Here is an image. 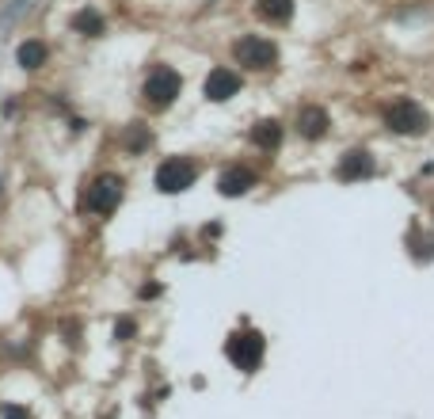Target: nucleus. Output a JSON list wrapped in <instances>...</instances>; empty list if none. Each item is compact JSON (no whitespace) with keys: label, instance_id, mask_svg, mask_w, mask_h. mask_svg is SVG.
<instances>
[{"label":"nucleus","instance_id":"dca6fc26","mask_svg":"<svg viewBox=\"0 0 434 419\" xmlns=\"http://www.w3.org/2000/svg\"><path fill=\"white\" fill-rule=\"evenodd\" d=\"M0 419H31V416H27V408H19V404H0Z\"/></svg>","mask_w":434,"mask_h":419},{"label":"nucleus","instance_id":"f257e3e1","mask_svg":"<svg viewBox=\"0 0 434 419\" xmlns=\"http://www.w3.org/2000/svg\"><path fill=\"white\" fill-rule=\"evenodd\" d=\"M385 126L393 133H404V138H423L426 130H431V115H426L423 107H419L415 99H393L385 107Z\"/></svg>","mask_w":434,"mask_h":419},{"label":"nucleus","instance_id":"ddd939ff","mask_svg":"<svg viewBox=\"0 0 434 419\" xmlns=\"http://www.w3.org/2000/svg\"><path fill=\"white\" fill-rule=\"evenodd\" d=\"M19 65L23 69H39V65H46V58H50V50H46V42H39V39H27L23 46H19Z\"/></svg>","mask_w":434,"mask_h":419},{"label":"nucleus","instance_id":"0eeeda50","mask_svg":"<svg viewBox=\"0 0 434 419\" xmlns=\"http://www.w3.org/2000/svg\"><path fill=\"white\" fill-rule=\"evenodd\" d=\"M336 175H339L343 183L373 180V175H377V160H373V153H366V149H351V153H343V160H339Z\"/></svg>","mask_w":434,"mask_h":419},{"label":"nucleus","instance_id":"39448f33","mask_svg":"<svg viewBox=\"0 0 434 419\" xmlns=\"http://www.w3.org/2000/svg\"><path fill=\"white\" fill-rule=\"evenodd\" d=\"M232 58H237L244 69L267 73V69L279 65V46H274L270 39H263V34H244V39H237V46H232Z\"/></svg>","mask_w":434,"mask_h":419},{"label":"nucleus","instance_id":"7ed1b4c3","mask_svg":"<svg viewBox=\"0 0 434 419\" xmlns=\"http://www.w3.org/2000/svg\"><path fill=\"white\" fill-rule=\"evenodd\" d=\"M180 92H183V76L175 73L172 65H156L153 73L145 76L141 96H145L149 107H172L175 99H180Z\"/></svg>","mask_w":434,"mask_h":419},{"label":"nucleus","instance_id":"f03ea898","mask_svg":"<svg viewBox=\"0 0 434 419\" xmlns=\"http://www.w3.org/2000/svg\"><path fill=\"white\" fill-rule=\"evenodd\" d=\"M263 351H267V339H263V332H255V328L232 332L229 343H225V354H229V362L237 366V370H244V374H255V370H259Z\"/></svg>","mask_w":434,"mask_h":419},{"label":"nucleus","instance_id":"4468645a","mask_svg":"<svg viewBox=\"0 0 434 419\" xmlns=\"http://www.w3.org/2000/svg\"><path fill=\"white\" fill-rule=\"evenodd\" d=\"M73 31H80V34H103V16H99L96 8L76 12V16H73Z\"/></svg>","mask_w":434,"mask_h":419},{"label":"nucleus","instance_id":"20e7f679","mask_svg":"<svg viewBox=\"0 0 434 419\" xmlns=\"http://www.w3.org/2000/svg\"><path fill=\"white\" fill-rule=\"evenodd\" d=\"M156 191H164V195H180V191L195 187L198 180V164L191 160V156H168V160H160V168H156Z\"/></svg>","mask_w":434,"mask_h":419},{"label":"nucleus","instance_id":"1a4fd4ad","mask_svg":"<svg viewBox=\"0 0 434 419\" xmlns=\"http://www.w3.org/2000/svg\"><path fill=\"white\" fill-rule=\"evenodd\" d=\"M259 183V175L252 172V168H244V164H229L221 175H217V191H221L225 198H240V195H248V191Z\"/></svg>","mask_w":434,"mask_h":419},{"label":"nucleus","instance_id":"f3484780","mask_svg":"<svg viewBox=\"0 0 434 419\" xmlns=\"http://www.w3.org/2000/svg\"><path fill=\"white\" fill-rule=\"evenodd\" d=\"M133 332H138V324H133V321H118L115 336H118V339H130V336H133Z\"/></svg>","mask_w":434,"mask_h":419},{"label":"nucleus","instance_id":"f8f14e48","mask_svg":"<svg viewBox=\"0 0 434 419\" xmlns=\"http://www.w3.org/2000/svg\"><path fill=\"white\" fill-rule=\"evenodd\" d=\"M259 4V16L270 23H290L294 19V0H255Z\"/></svg>","mask_w":434,"mask_h":419},{"label":"nucleus","instance_id":"9d476101","mask_svg":"<svg viewBox=\"0 0 434 419\" xmlns=\"http://www.w3.org/2000/svg\"><path fill=\"white\" fill-rule=\"evenodd\" d=\"M332 130V118L324 107H316V103H309V107H301V115H297V133L309 141H320L324 133Z\"/></svg>","mask_w":434,"mask_h":419},{"label":"nucleus","instance_id":"423d86ee","mask_svg":"<svg viewBox=\"0 0 434 419\" xmlns=\"http://www.w3.org/2000/svg\"><path fill=\"white\" fill-rule=\"evenodd\" d=\"M118 202H122V180H118V175H111V172L99 175V180L88 187V195H84V206H88L91 214H99V217L115 214Z\"/></svg>","mask_w":434,"mask_h":419},{"label":"nucleus","instance_id":"2eb2a0df","mask_svg":"<svg viewBox=\"0 0 434 419\" xmlns=\"http://www.w3.org/2000/svg\"><path fill=\"white\" fill-rule=\"evenodd\" d=\"M149 145V130L141 122H133L130 126V133H126V149H133V153H141V149Z\"/></svg>","mask_w":434,"mask_h":419},{"label":"nucleus","instance_id":"6e6552de","mask_svg":"<svg viewBox=\"0 0 434 419\" xmlns=\"http://www.w3.org/2000/svg\"><path fill=\"white\" fill-rule=\"evenodd\" d=\"M202 92H206V99H210V103H225V99H232L240 92V73H237V69H225V65L210 69Z\"/></svg>","mask_w":434,"mask_h":419},{"label":"nucleus","instance_id":"9b49d317","mask_svg":"<svg viewBox=\"0 0 434 419\" xmlns=\"http://www.w3.org/2000/svg\"><path fill=\"white\" fill-rule=\"evenodd\" d=\"M252 145L255 149H267V153H274V149L282 145V138H286V130H282V122H274V118H263V122L252 126Z\"/></svg>","mask_w":434,"mask_h":419}]
</instances>
